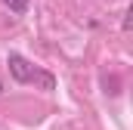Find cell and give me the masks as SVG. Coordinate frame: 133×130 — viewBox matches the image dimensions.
Segmentation results:
<instances>
[{
    "label": "cell",
    "instance_id": "1",
    "mask_svg": "<svg viewBox=\"0 0 133 130\" xmlns=\"http://www.w3.org/2000/svg\"><path fill=\"white\" fill-rule=\"evenodd\" d=\"M6 65H9V74H12L19 84H34V81H40V84H43V90H53V74L40 71V68L31 65L25 56L9 53V56H6Z\"/></svg>",
    "mask_w": 133,
    "mask_h": 130
},
{
    "label": "cell",
    "instance_id": "2",
    "mask_svg": "<svg viewBox=\"0 0 133 130\" xmlns=\"http://www.w3.org/2000/svg\"><path fill=\"white\" fill-rule=\"evenodd\" d=\"M6 6H9V12H16V16H25L28 12V6H31V0H3Z\"/></svg>",
    "mask_w": 133,
    "mask_h": 130
},
{
    "label": "cell",
    "instance_id": "3",
    "mask_svg": "<svg viewBox=\"0 0 133 130\" xmlns=\"http://www.w3.org/2000/svg\"><path fill=\"white\" fill-rule=\"evenodd\" d=\"M0 93H3V84H0Z\"/></svg>",
    "mask_w": 133,
    "mask_h": 130
}]
</instances>
